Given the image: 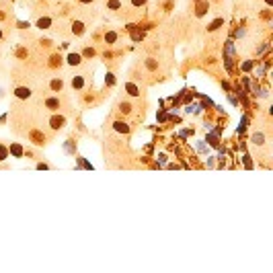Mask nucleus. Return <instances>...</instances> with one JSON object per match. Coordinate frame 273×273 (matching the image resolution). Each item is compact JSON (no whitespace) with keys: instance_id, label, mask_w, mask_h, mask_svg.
I'll return each instance as SVG.
<instances>
[{"instance_id":"nucleus-16","label":"nucleus","mask_w":273,"mask_h":273,"mask_svg":"<svg viewBox=\"0 0 273 273\" xmlns=\"http://www.w3.org/2000/svg\"><path fill=\"white\" fill-rule=\"evenodd\" d=\"M62 86H64V84H62V80H51V88H54V91H62Z\"/></svg>"},{"instance_id":"nucleus-15","label":"nucleus","mask_w":273,"mask_h":273,"mask_svg":"<svg viewBox=\"0 0 273 273\" xmlns=\"http://www.w3.org/2000/svg\"><path fill=\"white\" fill-rule=\"evenodd\" d=\"M119 111H121V113H129V111H132V105H129V103H121V105H119Z\"/></svg>"},{"instance_id":"nucleus-4","label":"nucleus","mask_w":273,"mask_h":273,"mask_svg":"<svg viewBox=\"0 0 273 273\" xmlns=\"http://www.w3.org/2000/svg\"><path fill=\"white\" fill-rule=\"evenodd\" d=\"M220 129H216V132H214V134H209V136H207V142H209V146H220Z\"/></svg>"},{"instance_id":"nucleus-13","label":"nucleus","mask_w":273,"mask_h":273,"mask_svg":"<svg viewBox=\"0 0 273 273\" xmlns=\"http://www.w3.org/2000/svg\"><path fill=\"white\" fill-rule=\"evenodd\" d=\"M232 56H234V43H232V41H226V57L232 60Z\"/></svg>"},{"instance_id":"nucleus-25","label":"nucleus","mask_w":273,"mask_h":273,"mask_svg":"<svg viewBox=\"0 0 273 273\" xmlns=\"http://www.w3.org/2000/svg\"><path fill=\"white\" fill-rule=\"evenodd\" d=\"M115 78H113V74H107V84H113Z\"/></svg>"},{"instance_id":"nucleus-7","label":"nucleus","mask_w":273,"mask_h":273,"mask_svg":"<svg viewBox=\"0 0 273 273\" xmlns=\"http://www.w3.org/2000/svg\"><path fill=\"white\" fill-rule=\"evenodd\" d=\"M125 91H127V95H129V97H138V95H140L138 86H136V84H132V82H127V84H125Z\"/></svg>"},{"instance_id":"nucleus-23","label":"nucleus","mask_w":273,"mask_h":273,"mask_svg":"<svg viewBox=\"0 0 273 273\" xmlns=\"http://www.w3.org/2000/svg\"><path fill=\"white\" fill-rule=\"evenodd\" d=\"M132 4H134V6H144L146 0H132Z\"/></svg>"},{"instance_id":"nucleus-6","label":"nucleus","mask_w":273,"mask_h":273,"mask_svg":"<svg viewBox=\"0 0 273 273\" xmlns=\"http://www.w3.org/2000/svg\"><path fill=\"white\" fill-rule=\"evenodd\" d=\"M37 27H39V29H49V27H51V19H49V17H41V19L37 21Z\"/></svg>"},{"instance_id":"nucleus-9","label":"nucleus","mask_w":273,"mask_h":273,"mask_svg":"<svg viewBox=\"0 0 273 273\" xmlns=\"http://www.w3.org/2000/svg\"><path fill=\"white\" fill-rule=\"evenodd\" d=\"M45 107H47V109H51V111H56V109H60V101H57V99H47Z\"/></svg>"},{"instance_id":"nucleus-22","label":"nucleus","mask_w":273,"mask_h":273,"mask_svg":"<svg viewBox=\"0 0 273 273\" xmlns=\"http://www.w3.org/2000/svg\"><path fill=\"white\" fill-rule=\"evenodd\" d=\"M197 150H199V152H207V148H205L203 142H197Z\"/></svg>"},{"instance_id":"nucleus-24","label":"nucleus","mask_w":273,"mask_h":273,"mask_svg":"<svg viewBox=\"0 0 273 273\" xmlns=\"http://www.w3.org/2000/svg\"><path fill=\"white\" fill-rule=\"evenodd\" d=\"M216 164V160H214V156H207V166H214Z\"/></svg>"},{"instance_id":"nucleus-2","label":"nucleus","mask_w":273,"mask_h":273,"mask_svg":"<svg viewBox=\"0 0 273 273\" xmlns=\"http://www.w3.org/2000/svg\"><path fill=\"white\" fill-rule=\"evenodd\" d=\"M113 129L117 132V134H127V132H129V125L125 123V121H115Z\"/></svg>"},{"instance_id":"nucleus-20","label":"nucleus","mask_w":273,"mask_h":273,"mask_svg":"<svg viewBox=\"0 0 273 273\" xmlns=\"http://www.w3.org/2000/svg\"><path fill=\"white\" fill-rule=\"evenodd\" d=\"M236 37H244V35H247V29H242V27H240V29H236Z\"/></svg>"},{"instance_id":"nucleus-19","label":"nucleus","mask_w":273,"mask_h":273,"mask_svg":"<svg viewBox=\"0 0 273 273\" xmlns=\"http://www.w3.org/2000/svg\"><path fill=\"white\" fill-rule=\"evenodd\" d=\"M6 154H8V150L4 148V146H0V160H4V158H6Z\"/></svg>"},{"instance_id":"nucleus-3","label":"nucleus","mask_w":273,"mask_h":273,"mask_svg":"<svg viewBox=\"0 0 273 273\" xmlns=\"http://www.w3.org/2000/svg\"><path fill=\"white\" fill-rule=\"evenodd\" d=\"M49 123H51V127H54V129H60V127H64L66 119H64V117H57V115H54V117L49 119Z\"/></svg>"},{"instance_id":"nucleus-29","label":"nucleus","mask_w":273,"mask_h":273,"mask_svg":"<svg viewBox=\"0 0 273 273\" xmlns=\"http://www.w3.org/2000/svg\"><path fill=\"white\" fill-rule=\"evenodd\" d=\"M0 39H2V31H0Z\"/></svg>"},{"instance_id":"nucleus-10","label":"nucleus","mask_w":273,"mask_h":273,"mask_svg":"<svg viewBox=\"0 0 273 273\" xmlns=\"http://www.w3.org/2000/svg\"><path fill=\"white\" fill-rule=\"evenodd\" d=\"M72 86L80 91V88L84 86V78H82V76H74V78H72Z\"/></svg>"},{"instance_id":"nucleus-14","label":"nucleus","mask_w":273,"mask_h":273,"mask_svg":"<svg viewBox=\"0 0 273 273\" xmlns=\"http://www.w3.org/2000/svg\"><path fill=\"white\" fill-rule=\"evenodd\" d=\"M115 39H117V35L111 31V33H105V41L107 43H115Z\"/></svg>"},{"instance_id":"nucleus-11","label":"nucleus","mask_w":273,"mask_h":273,"mask_svg":"<svg viewBox=\"0 0 273 273\" xmlns=\"http://www.w3.org/2000/svg\"><path fill=\"white\" fill-rule=\"evenodd\" d=\"M11 152L17 156V158H21V156H23V148H21L19 144H11Z\"/></svg>"},{"instance_id":"nucleus-17","label":"nucleus","mask_w":273,"mask_h":273,"mask_svg":"<svg viewBox=\"0 0 273 273\" xmlns=\"http://www.w3.org/2000/svg\"><path fill=\"white\" fill-rule=\"evenodd\" d=\"M220 25H224V21H222V19H218V21H214V23L209 25V31H216V29L220 27Z\"/></svg>"},{"instance_id":"nucleus-5","label":"nucleus","mask_w":273,"mask_h":273,"mask_svg":"<svg viewBox=\"0 0 273 273\" xmlns=\"http://www.w3.org/2000/svg\"><path fill=\"white\" fill-rule=\"evenodd\" d=\"M250 142H253V144H257V146H263V144H265V136H263V132H257V134H253Z\"/></svg>"},{"instance_id":"nucleus-26","label":"nucleus","mask_w":273,"mask_h":273,"mask_svg":"<svg viewBox=\"0 0 273 273\" xmlns=\"http://www.w3.org/2000/svg\"><path fill=\"white\" fill-rule=\"evenodd\" d=\"M158 160H160V164H164V162H166V156H164V154H160Z\"/></svg>"},{"instance_id":"nucleus-21","label":"nucleus","mask_w":273,"mask_h":273,"mask_svg":"<svg viewBox=\"0 0 273 273\" xmlns=\"http://www.w3.org/2000/svg\"><path fill=\"white\" fill-rule=\"evenodd\" d=\"M250 68H253V62H244V64H242V70H244V72H249Z\"/></svg>"},{"instance_id":"nucleus-28","label":"nucleus","mask_w":273,"mask_h":273,"mask_svg":"<svg viewBox=\"0 0 273 273\" xmlns=\"http://www.w3.org/2000/svg\"><path fill=\"white\" fill-rule=\"evenodd\" d=\"M80 2H92V0H80Z\"/></svg>"},{"instance_id":"nucleus-18","label":"nucleus","mask_w":273,"mask_h":273,"mask_svg":"<svg viewBox=\"0 0 273 273\" xmlns=\"http://www.w3.org/2000/svg\"><path fill=\"white\" fill-rule=\"evenodd\" d=\"M107 6H109V8H111V11H117V8H119V6H121V4H119V2H117V0H111V2H107Z\"/></svg>"},{"instance_id":"nucleus-12","label":"nucleus","mask_w":273,"mask_h":273,"mask_svg":"<svg viewBox=\"0 0 273 273\" xmlns=\"http://www.w3.org/2000/svg\"><path fill=\"white\" fill-rule=\"evenodd\" d=\"M82 31H84V25L80 23V21H76V23L72 25V33H74V35H80Z\"/></svg>"},{"instance_id":"nucleus-1","label":"nucleus","mask_w":273,"mask_h":273,"mask_svg":"<svg viewBox=\"0 0 273 273\" xmlns=\"http://www.w3.org/2000/svg\"><path fill=\"white\" fill-rule=\"evenodd\" d=\"M14 97H17V99H29V97H31V88H27V86H19V88L14 91Z\"/></svg>"},{"instance_id":"nucleus-27","label":"nucleus","mask_w":273,"mask_h":273,"mask_svg":"<svg viewBox=\"0 0 273 273\" xmlns=\"http://www.w3.org/2000/svg\"><path fill=\"white\" fill-rule=\"evenodd\" d=\"M205 12V4H201V6H199V11H197V14H203Z\"/></svg>"},{"instance_id":"nucleus-8","label":"nucleus","mask_w":273,"mask_h":273,"mask_svg":"<svg viewBox=\"0 0 273 273\" xmlns=\"http://www.w3.org/2000/svg\"><path fill=\"white\" fill-rule=\"evenodd\" d=\"M80 62H82V56H78V54H70L68 56V64L70 66H78Z\"/></svg>"}]
</instances>
